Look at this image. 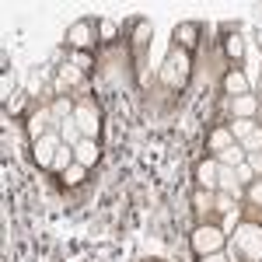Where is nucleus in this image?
<instances>
[{
	"label": "nucleus",
	"mask_w": 262,
	"mask_h": 262,
	"mask_svg": "<svg viewBox=\"0 0 262 262\" xmlns=\"http://www.w3.org/2000/svg\"><path fill=\"white\" fill-rule=\"evenodd\" d=\"M189 77H192V53H185V49H179V46H171V53H168L164 67L158 70V81H161L168 91H185Z\"/></svg>",
	"instance_id": "1"
},
{
	"label": "nucleus",
	"mask_w": 262,
	"mask_h": 262,
	"mask_svg": "<svg viewBox=\"0 0 262 262\" xmlns=\"http://www.w3.org/2000/svg\"><path fill=\"white\" fill-rule=\"evenodd\" d=\"M231 248L248 262H262V224L245 221L234 227V238H231Z\"/></svg>",
	"instance_id": "2"
},
{
	"label": "nucleus",
	"mask_w": 262,
	"mask_h": 262,
	"mask_svg": "<svg viewBox=\"0 0 262 262\" xmlns=\"http://www.w3.org/2000/svg\"><path fill=\"white\" fill-rule=\"evenodd\" d=\"M189 245H192L196 259H203V255H217V252L227 248V234H224L217 224H196L192 234H189Z\"/></svg>",
	"instance_id": "3"
},
{
	"label": "nucleus",
	"mask_w": 262,
	"mask_h": 262,
	"mask_svg": "<svg viewBox=\"0 0 262 262\" xmlns=\"http://www.w3.org/2000/svg\"><path fill=\"white\" fill-rule=\"evenodd\" d=\"M74 122L81 126L84 140H98V133H101V108L91 98L77 101V105H74Z\"/></svg>",
	"instance_id": "4"
},
{
	"label": "nucleus",
	"mask_w": 262,
	"mask_h": 262,
	"mask_svg": "<svg viewBox=\"0 0 262 262\" xmlns=\"http://www.w3.org/2000/svg\"><path fill=\"white\" fill-rule=\"evenodd\" d=\"M60 133L53 129V133H46L42 140L32 143V158H35V164L39 168H53V158H56V150H60Z\"/></svg>",
	"instance_id": "5"
},
{
	"label": "nucleus",
	"mask_w": 262,
	"mask_h": 262,
	"mask_svg": "<svg viewBox=\"0 0 262 262\" xmlns=\"http://www.w3.org/2000/svg\"><path fill=\"white\" fill-rule=\"evenodd\" d=\"M95 28H98V25H91V21H74V25L67 28V46H74L77 53H88V49L95 46Z\"/></svg>",
	"instance_id": "6"
},
{
	"label": "nucleus",
	"mask_w": 262,
	"mask_h": 262,
	"mask_svg": "<svg viewBox=\"0 0 262 262\" xmlns=\"http://www.w3.org/2000/svg\"><path fill=\"white\" fill-rule=\"evenodd\" d=\"M49 126H60V119L53 116V108H39L35 116H28V137H32V143L42 140L46 133H53Z\"/></svg>",
	"instance_id": "7"
},
{
	"label": "nucleus",
	"mask_w": 262,
	"mask_h": 262,
	"mask_svg": "<svg viewBox=\"0 0 262 262\" xmlns=\"http://www.w3.org/2000/svg\"><path fill=\"white\" fill-rule=\"evenodd\" d=\"M217 175H221L217 158H206V161L196 164V185H200V189H206V192H217Z\"/></svg>",
	"instance_id": "8"
},
{
	"label": "nucleus",
	"mask_w": 262,
	"mask_h": 262,
	"mask_svg": "<svg viewBox=\"0 0 262 262\" xmlns=\"http://www.w3.org/2000/svg\"><path fill=\"white\" fill-rule=\"evenodd\" d=\"M248 88H252V84H248V77H245L238 67H231V70L224 74V95H227V98H242V95H252Z\"/></svg>",
	"instance_id": "9"
},
{
	"label": "nucleus",
	"mask_w": 262,
	"mask_h": 262,
	"mask_svg": "<svg viewBox=\"0 0 262 262\" xmlns=\"http://www.w3.org/2000/svg\"><path fill=\"white\" fill-rule=\"evenodd\" d=\"M196 42H200V25H196V21H182L179 28H175V46L185 49V53H192Z\"/></svg>",
	"instance_id": "10"
},
{
	"label": "nucleus",
	"mask_w": 262,
	"mask_h": 262,
	"mask_svg": "<svg viewBox=\"0 0 262 262\" xmlns=\"http://www.w3.org/2000/svg\"><path fill=\"white\" fill-rule=\"evenodd\" d=\"M98 158H101L98 140H81L77 147H74V161L84 164V168H95V164H98Z\"/></svg>",
	"instance_id": "11"
},
{
	"label": "nucleus",
	"mask_w": 262,
	"mask_h": 262,
	"mask_svg": "<svg viewBox=\"0 0 262 262\" xmlns=\"http://www.w3.org/2000/svg\"><path fill=\"white\" fill-rule=\"evenodd\" d=\"M227 108H231L234 119H252V116L259 112V98H255V95H242V98L227 101Z\"/></svg>",
	"instance_id": "12"
},
{
	"label": "nucleus",
	"mask_w": 262,
	"mask_h": 262,
	"mask_svg": "<svg viewBox=\"0 0 262 262\" xmlns=\"http://www.w3.org/2000/svg\"><path fill=\"white\" fill-rule=\"evenodd\" d=\"M213 206H217V192H206V189L192 192V210H196L200 224H206V213H213Z\"/></svg>",
	"instance_id": "13"
},
{
	"label": "nucleus",
	"mask_w": 262,
	"mask_h": 262,
	"mask_svg": "<svg viewBox=\"0 0 262 262\" xmlns=\"http://www.w3.org/2000/svg\"><path fill=\"white\" fill-rule=\"evenodd\" d=\"M231 143H238L234 137H231V129H227V126H217V129L210 133V140H206V150H213V154H221V150H227Z\"/></svg>",
	"instance_id": "14"
},
{
	"label": "nucleus",
	"mask_w": 262,
	"mask_h": 262,
	"mask_svg": "<svg viewBox=\"0 0 262 262\" xmlns=\"http://www.w3.org/2000/svg\"><path fill=\"white\" fill-rule=\"evenodd\" d=\"M213 158H217V164H224V168H238V164H245V147L242 143H231L227 150L213 154Z\"/></svg>",
	"instance_id": "15"
},
{
	"label": "nucleus",
	"mask_w": 262,
	"mask_h": 262,
	"mask_svg": "<svg viewBox=\"0 0 262 262\" xmlns=\"http://www.w3.org/2000/svg\"><path fill=\"white\" fill-rule=\"evenodd\" d=\"M60 140L67 143V147H77V143L84 140V133H81V126L74 122V116H70V119H63V122H60Z\"/></svg>",
	"instance_id": "16"
},
{
	"label": "nucleus",
	"mask_w": 262,
	"mask_h": 262,
	"mask_svg": "<svg viewBox=\"0 0 262 262\" xmlns=\"http://www.w3.org/2000/svg\"><path fill=\"white\" fill-rule=\"evenodd\" d=\"M147 42H150V25H147V21H137V25H133V49H137V56H143Z\"/></svg>",
	"instance_id": "17"
},
{
	"label": "nucleus",
	"mask_w": 262,
	"mask_h": 262,
	"mask_svg": "<svg viewBox=\"0 0 262 262\" xmlns=\"http://www.w3.org/2000/svg\"><path fill=\"white\" fill-rule=\"evenodd\" d=\"M88 179V168H84V164H70V168H67V171H60V182L63 185H70V189H74V185H81V182Z\"/></svg>",
	"instance_id": "18"
},
{
	"label": "nucleus",
	"mask_w": 262,
	"mask_h": 262,
	"mask_svg": "<svg viewBox=\"0 0 262 262\" xmlns=\"http://www.w3.org/2000/svg\"><path fill=\"white\" fill-rule=\"evenodd\" d=\"M255 126H259V122H252V119H231V122H227V129H231V137H234L238 143H242L245 137H248V133L255 129Z\"/></svg>",
	"instance_id": "19"
},
{
	"label": "nucleus",
	"mask_w": 262,
	"mask_h": 262,
	"mask_svg": "<svg viewBox=\"0 0 262 262\" xmlns=\"http://www.w3.org/2000/svg\"><path fill=\"white\" fill-rule=\"evenodd\" d=\"M70 164H74V147L60 143V150H56V158H53V168H56V171H67Z\"/></svg>",
	"instance_id": "20"
},
{
	"label": "nucleus",
	"mask_w": 262,
	"mask_h": 262,
	"mask_svg": "<svg viewBox=\"0 0 262 262\" xmlns=\"http://www.w3.org/2000/svg\"><path fill=\"white\" fill-rule=\"evenodd\" d=\"M224 53H227L231 60H242V53H245V42H242V35H238V32L224 39Z\"/></svg>",
	"instance_id": "21"
},
{
	"label": "nucleus",
	"mask_w": 262,
	"mask_h": 262,
	"mask_svg": "<svg viewBox=\"0 0 262 262\" xmlns=\"http://www.w3.org/2000/svg\"><path fill=\"white\" fill-rule=\"evenodd\" d=\"M49 108H53V116H56V119H70V116H74V105H70V98H56L53 101V105H49Z\"/></svg>",
	"instance_id": "22"
},
{
	"label": "nucleus",
	"mask_w": 262,
	"mask_h": 262,
	"mask_svg": "<svg viewBox=\"0 0 262 262\" xmlns=\"http://www.w3.org/2000/svg\"><path fill=\"white\" fill-rule=\"evenodd\" d=\"M217 213H238V206H234V196H227V192H217V206H213Z\"/></svg>",
	"instance_id": "23"
},
{
	"label": "nucleus",
	"mask_w": 262,
	"mask_h": 262,
	"mask_svg": "<svg viewBox=\"0 0 262 262\" xmlns=\"http://www.w3.org/2000/svg\"><path fill=\"white\" fill-rule=\"evenodd\" d=\"M242 147H245V154H248V150H259V147H262V126H255V129L245 137Z\"/></svg>",
	"instance_id": "24"
},
{
	"label": "nucleus",
	"mask_w": 262,
	"mask_h": 262,
	"mask_svg": "<svg viewBox=\"0 0 262 262\" xmlns=\"http://www.w3.org/2000/svg\"><path fill=\"white\" fill-rule=\"evenodd\" d=\"M234 179L242 182V185H252V182H255V171L248 168V161H245V164H238V168H234Z\"/></svg>",
	"instance_id": "25"
},
{
	"label": "nucleus",
	"mask_w": 262,
	"mask_h": 262,
	"mask_svg": "<svg viewBox=\"0 0 262 262\" xmlns=\"http://www.w3.org/2000/svg\"><path fill=\"white\" fill-rule=\"evenodd\" d=\"M245 161H248V168L255 171V179H262V150H248Z\"/></svg>",
	"instance_id": "26"
},
{
	"label": "nucleus",
	"mask_w": 262,
	"mask_h": 262,
	"mask_svg": "<svg viewBox=\"0 0 262 262\" xmlns=\"http://www.w3.org/2000/svg\"><path fill=\"white\" fill-rule=\"evenodd\" d=\"M74 67H77L81 74H88V70H91L95 63H91V56H88V53H74Z\"/></svg>",
	"instance_id": "27"
},
{
	"label": "nucleus",
	"mask_w": 262,
	"mask_h": 262,
	"mask_svg": "<svg viewBox=\"0 0 262 262\" xmlns=\"http://www.w3.org/2000/svg\"><path fill=\"white\" fill-rule=\"evenodd\" d=\"M248 200L255 203V206H262V179H255L252 185H248Z\"/></svg>",
	"instance_id": "28"
},
{
	"label": "nucleus",
	"mask_w": 262,
	"mask_h": 262,
	"mask_svg": "<svg viewBox=\"0 0 262 262\" xmlns=\"http://www.w3.org/2000/svg\"><path fill=\"white\" fill-rule=\"evenodd\" d=\"M98 35L105 42H112V39H116V25H112V21H98Z\"/></svg>",
	"instance_id": "29"
},
{
	"label": "nucleus",
	"mask_w": 262,
	"mask_h": 262,
	"mask_svg": "<svg viewBox=\"0 0 262 262\" xmlns=\"http://www.w3.org/2000/svg\"><path fill=\"white\" fill-rule=\"evenodd\" d=\"M4 108H7L11 116H18L21 108H25V95H14V98H7V105H4Z\"/></svg>",
	"instance_id": "30"
},
{
	"label": "nucleus",
	"mask_w": 262,
	"mask_h": 262,
	"mask_svg": "<svg viewBox=\"0 0 262 262\" xmlns=\"http://www.w3.org/2000/svg\"><path fill=\"white\" fill-rule=\"evenodd\" d=\"M200 262H231V255L227 252H217V255H203Z\"/></svg>",
	"instance_id": "31"
},
{
	"label": "nucleus",
	"mask_w": 262,
	"mask_h": 262,
	"mask_svg": "<svg viewBox=\"0 0 262 262\" xmlns=\"http://www.w3.org/2000/svg\"><path fill=\"white\" fill-rule=\"evenodd\" d=\"M259 91H262V77H259Z\"/></svg>",
	"instance_id": "32"
},
{
	"label": "nucleus",
	"mask_w": 262,
	"mask_h": 262,
	"mask_svg": "<svg viewBox=\"0 0 262 262\" xmlns=\"http://www.w3.org/2000/svg\"><path fill=\"white\" fill-rule=\"evenodd\" d=\"M259 46H262V32H259Z\"/></svg>",
	"instance_id": "33"
}]
</instances>
